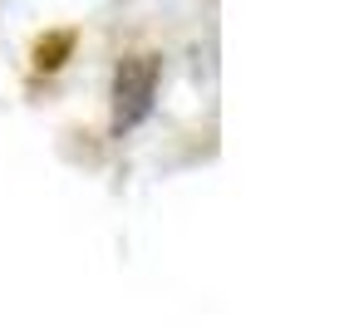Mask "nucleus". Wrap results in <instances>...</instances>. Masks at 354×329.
<instances>
[{"mask_svg":"<svg viewBox=\"0 0 354 329\" xmlns=\"http://www.w3.org/2000/svg\"><path fill=\"white\" fill-rule=\"evenodd\" d=\"M158 99V59L153 55H128L113 69V133H133Z\"/></svg>","mask_w":354,"mask_h":329,"instance_id":"obj_1","label":"nucleus"},{"mask_svg":"<svg viewBox=\"0 0 354 329\" xmlns=\"http://www.w3.org/2000/svg\"><path fill=\"white\" fill-rule=\"evenodd\" d=\"M64 50H69V35H50V39H39V50H35V55H39V69H55Z\"/></svg>","mask_w":354,"mask_h":329,"instance_id":"obj_2","label":"nucleus"}]
</instances>
